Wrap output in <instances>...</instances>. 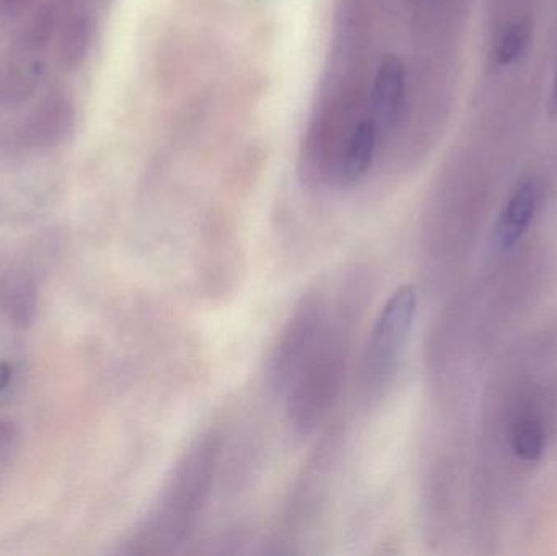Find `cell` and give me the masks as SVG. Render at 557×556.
Listing matches in <instances>:
<instances>
[{
    "label": "cell",
    "mask_w": 557,
    "mask_h": 556,
    "mask_svg": "<svg viewBox=\"0 0 557 556\" xmlns=\"http://www.w3.org/2000/svg\"><path fill=\"white\" fill-rule=\"evenodd\" d=\"M221 457V441L205 434L173 470L149 515L127 535L123 554H172L198 524L208 506Z\"/></svg>",
    "instance_id": "cell-1"
},
{
    "label": "cell",
    "mask_w": 557,
    "mask_h": 556,
    "mask_svg": "<svg viewBox=\"0 0 557 556\" xmlns=\"http://www.w3.org/2000/svg\"><path fill=\"white\" fill-rule=\"evenodd\" d=\"M330 309L276 388L285 397L288 421L304 434L326 420L346 375L349 322L344 312Z\"/></svg>",
    "instance_id": "cell-2"
},
{
    "label": "cell",
    "mask_w": 557,
    "mask_h": 556,
    "mask_svg": "<svg viewBox=\"0 0 557 556\" xmlns=\"http://www.w3.org/2000/svg\"><path fill=\"white\" fill-rule=\"evenodd\" d=\"M418 312V293L403 286L380 312L362 361V388L367 400H375L395 379L405 356Z\"/></svg>",
    "instance_id": "cell-3"
},
{
    "label": "cell",
    "mask_w": 557,
    "mask_h": 556,
    "mask_svg": "<svg viewBox=\"0 0 557 556\" xmlns=\"http://www.w3.org/2000/svg\"><path fill=\"white\" fill-rule=\"evenodd\" d=\"M372 107V123L379 136L395 131L403 120L406 108V67L396 55H388L376 71Z\"/></svg>",
    "instance_id": "cell-4"
},
{
    "label": "cell",
    "mask_w": 557,
    "mask_h": 556,
    "mask_svg": "<svg viewBox=\"0 0 557 556\" xmlns=\"http://www.w3.org/2000/svg\"><path fill=\"white\" fill-rule=\"evenodd\" d=\"M542 199V188L535 178H525L516 186L500 211L494 227V245L499 250L516 247L535 219Z\"/></svg>",
    "instance_id": "cell-5"
},
{
    "label": "cell",
    "mask_w": 557,
    "mask_h": 556,
    "mask_svg": "<svg viewBox=\"0 0 557 556\" xmlns=\"http://www.w3.org/2000/svg\"><path fill=\"white\" fill-rule=\"evenodd\" d=\"M74 104L65 95H51L36 107L23 127V139L33 149H51L74 129Z\"/></svg>",
    "instance_id": "cell-6"
},
{
    "label": "cell",
    "mask_w": 557,
    "mask_h": 556,
    "mask_svg": "<svg viewBox=\"0 0 557 556\" xmlns=\"http://www.w3.org/2000/svg\"><path fill=\"white\" fill-rule=\"evenodd\" d=\"M38 286L23 268H10L0 276V313L18 330H28L38 316Z\"/></svg>",
    "instance_id": "cell-7"
},
{
    "label": "cell",
    "mask_w": 557,
    "mask_h": 556,
    "mask_svg": "<svg viewBox=\"0 0 557 556\" xmlns=\"http://www.w3.org/2000/svg\"><path fill=\"white\" fill-rule=\"evenodd\" d=\"M379 137L372 121H363L354 129L337 172L341 185L356 186L366 178L375 157Z\"/></svg>",
    "instance_id": "cell-8"
},
{
    "label": "cell",
    "mask_w": 557,
    "mask_h": 556,
    "mask_svg": "<svg viewBox=\"0 0 557 556\" xmlns=\"http://www.w3.org/2000/svg\"><path fill=\"white\" fill-rule=\"evenodd\" d=\"M95 35V20L88 10H75L62 26L59 38V61L62 67L78 69L87 59Z\"/></svg>",
    "instance_id": "cell-9"
},
{
    "label": "cell",
    "mask_w": 557,
    "mask_h": 556,
    "mask_svg": "<svg viewBox=\"0 0 557 556\" xmlns=\"http://www.w3.org/2000/svg\"><path fill=\"white\" fill-rule=\"evenodd\" d=\"M545 427L533 415L517 420L512 431V447L516 456L523 462H539L545 450Z\"/></svg>",
    "instance_id": "cell-10"
},
{
    "label": "cell",
    "mask_w": 557,
    "mask_h": 556,
    "mask_svg": "<svg viewBox=\"0 0 557 556\" xmlns=\"http://www.w3.org/2000/svg\"><path fill=\"white\" fill-rule=\"evenodd\" d=\"M532 41V23L529 20H516L509 23L497 42L496 59L500 67L516 64L529 51Z\"/></svg>",
    "instance_id": "cell-11"
},
{
    "label": "cell",
    "mask_w": 557,
    "mask_h": 556,
    "mask_svg": "<svg viewBox=\"0 0 557 556\" xmlns=\"http://www.w3.org/2000/svg\"><path fill=\"white\" fill-rule=\"evenodd\" d=\"M59 12L54 3H46L36 10L35 15L29 20L26 25L25 33H23V42L26 48L39 49L48 45L49 39L54 35L58 28Z\"/></svg>",
    "instance_id": "cell-12"
},
{
    "label": "cell",
    "mask_w": 557,
    "mask_h": 556,
    "mask_svg": "<svg viewBox=\"0 0 557 556\" xmlns=\"http://www.w3.org/2000/svg\"><path fill=\"white\" fill-rule=\"evenodd\" d=\"M22 446V434L12 421L0 420V486L15 464Z\"/></svg>",
    "instance_id": "cell-13"
},
{
    "label": "cell",
    "mask_w": 557,
    "mask_h": 556,
    "mask_svg": "<svg viewBox=\"0 0 557 556\" xmlns=\"http://www.w3.org/2000/svg\"><path fill=\"white\" fill-rule=\"evenodd\" d=\"M38 0H0V13L3 16H16L35 5Z\"/></svg>",
    "instance_id": "cell-14"
},
{
    "label": "cell",
    "mask_w": 557,
    "mask_h": 556,
    "mask_svg": "<svg viewBox=\"0 0 557 556\" xmlns=\"http://www.w3.org/2000/svg\"><path fill=\"white\" fill-rule=\"evenodd\" d=\"M548 113L552 118L557 116V62L555 74H553L552 88H549Z\"/></svg>",
    "instance_id": "cell-15"
},
{
    "label": "cell",
    "mask_w": 557,
    "mask_h": 556,
    "mask_svg": "<svg viewBox=\"0 0 557 556\" xmlns=\"http://www.w3.org/2000/svg\"><path fill=\"white\" fill-rule=\"evenodd\" d=\"M10 382V368L7 365H0V391L5 388Z\"/></svg>",
    "instance_id": "cell-16"
}]
</instances>
